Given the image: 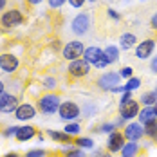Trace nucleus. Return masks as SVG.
Segmentation results:
<instances>
[{
	"label": "nucleus",
	"mask_w": 157,
	"mask_h": 157,
	"mask_svg": "<svg viewBox=\"0 0 157 157\" xmlns=\"http://www.w3.org/2000/svg\"><path fill=\"white\" fill-rule=\"evenodd\" d=\"M6 4H7V0H0V11H4V7H6Z\"/></svg>",
	"instance_id": "44"
},
{
	"label": "nucleus",
	"mask_w": 157,
	"mask_h": 157,
	"mask_svg": "<svg viewBox=\"0 0 157 157\" xmlns=\"http://www.w3.org/2000/svg\"><path fill=\"white\" fill-rule=\"evenodd\" d=\"M81 114H83L85 117H92L94 114H98V105L92 103V101H85V105H83V109H81Z\"/></svg>",
	"instance_id": "26"
},
{
	"label": "nucleus",
	"mask_w": 157,
	"mask_h": 157,
	"mask_svg": "<svg viewBox=\"0 0 157 157\" xmlns=\"http://www.w3.org/2000/svg\"><path fill=\"white\" fill-rule=\"evenodd\" d=\"M18 58H16L15 54H11V52H4V54H0V69L6 72V74H13L16 69H18Z\"/></svg>",
	"instance_id": "13"
},
{
	"label": "nucleus",
	"mask_w": 157,
	"mask_h": 157,
	"mask_svg": "<svg viewBox=\"0 0 157 157\" xmlns=\"http://www.w3.org/2000/svg\"><path fill=\"white\" fill-rule=\"evenodd\" d=\"M123 87H125V92H126V90H130V92H134V90H137V89L141 87V79H139V78H136V76H134V78L126 79V83L123 85Z\"/></svg>",
	"instance_id": "27"
},
{
	"label": "nucleus",
	"mask_w": 157,
	"mask_h": 157,
	"mask_svg": "<svg viewBox=\"0 0 157 157\" xmlns=\"http://www.w3.org/2000/svg\"><path fill=\"white\" fill-rule=\"evenodd\" d=\"M150 25H152V29L157 31V13H154V16L150 18Z\"/></svg>",
	"instance_id": "40"
},
{
	"label": "nucleus",
	"mask_w": 157,
	"mask_h": 157,
	"mask_svg": "<svg viewBox=\"0 0 157 157\" xmlns=\"http://www.w3.org/2000/svg\"><path fill=\"white\" fill-rule=\"evenodd\" d=\"M143 128H144V136H148L152 141H157V119H154L148 125H144Z\"/></svg>",
	"instance_id": "25"
},
{
	"label": "nucleus",
	"mask_w": 157,
	"mask_h": 157,
	"mask_svg": "<svg viewBox=\"0 0 157 157\" xmlns=\"http://www.w3.org/2000/svg\"><path fill=\"white\" fill-rule=\"evenodd\" d=\"M36 116V109L33 107L31 103H20L18 109L15 110V117L18 121H29Z\"/></svg>",
	"instance_id": "15"
},
{
	"label": "nucleus",
	"mask_w": 157,
	"mask_h": 157,
	"mask_svg": "<svg viewBox=\"0 0 157 157\" xmlns=\"http://www.w3.org/2000/svg\"><path fill=\"white\" fill-rule=\"evenodd\" d=\"M154 92H155V94H157V89H155V90H154Z\"/></svg>",
	"instance_id": "48"
},
{
	"label": "nucleus",
	"mask_w": 157,
	"mask_h": 157,
	"mask_svg": "<svg viewBox=\"0 0 157 157\" xmlns=\"http://www.w3.org/2000/svg\"><path fill=\"white\" fill-rule=\"evenodd\" d=\"M65 2H69V0H47L49 7H52V9H60Z\"/></svg>",
	"instance_id": "34"
},
{
	"label": "nucleus",
	"mask_w": 157,
	"mask_h": 157,
	"mask_svg": "<svg viewBox=\"0 0 157 157\" xmlns=\"http://www.w3.org/2000/svg\"><path fill=\"white\" fill-rule=\"evenodd\" d=\"M69 4H71V7H76V9H79V7L85 4V0H69Z\"/></svg>",
	"instance_id": "36"
},
{
	"label": "nucleus",
	"mask_w": 157,
	"mask_h": 157,
	"mask_svg": "<svg viewBox=\"0 0 157 157\" xmlns=\"http://www.w3.org/2000/svg\"><path fill=\"white\" fill-rule=\"evenodd\" d=\"M105 56H107V62L110 63H117L119 62V47H116V45H109V47L105 49Z\"/></svg>",
	"instance_id": "21"
},
{
	"label": "nucleus",
	"mask_w": 157,
	"mask_h": 157,
	"mask_svg": "<svg viewBox=\"0 0 157 157\" xmlns=\"http://www.w3.org/2000/svg\"><path fill=\"white\" fill-rule=\"evenodd\" d=\"M139 112H141V107H139V103L134 101V99L128 101L126 105H119V116H121L125 121H130V119L137 117Z\"/></svg>",
	"instance_id": "14"
},
{
	"label": "nucleus",
	"mask_w": 157,
	"mask_h": 157,
	"mask_svg": "<svg viewBox=\"0 0 157 157\" xmlns=\"http://www.w3.org/2000/svg\"><path fill=\"white\" fill-rule=\"evenodd\" d=\"M4 157H20V155H18L16 152H9V154H6Z\"/></svg>",
	"instance_id": "43"
},
{
	"label": "nucleus",
	"mask_w": 157,
	"mask_h": 157,
	"mask_svg": "<svg viewBox=\"0 0 157 157\" xmlns=\"http://www.w3.org/2000/svg\"><path fill=\"white\" fill-rule=\"evenodd\" d=\"M16 132H18V126L13 125V126H7V128L2 132V136H4V137H13V136H16Z\"/></svg>",
	"instance_id": "33"
},
{
	"label": "nucleus",
	"mask_w": 157,
	"mask_h": 157,
	"mask_svg": "<svg viewBox=\"0 0 157 157\" xmlns=\"http://www.w3.org/2000/svg\"><path fill=\"white\" fill-rule=\"evenodd\" d=\"M47 155V152L44 150V148H34V150H29L25 157H45Z\"/></svg>",
	"instance_id": "31"
},
{
	"label": "nucleus",
	"mask_w": 157,
	"mask_h": 157,
	"mask_svg": "<svg viewBox=\"0 0 157 157\" xmlns=\"http://www.w3.org/2000/svg\"><path fill=\"white\" fill-rule=\"evenodd\" d=\"M150 71H152L154 74H157V56H154V58L150 60Z\"/></svg>",
	"instance_id": "38"
},
{
	"label": "nucleus",
	"mask_w": 157,
	"mask_h": 157,
	"mask_svg": "<svg viewBox=\"0 0 157 157\" xmlns=\"http://www.w3.org/2000/svg\"><path fill=\"white\" fill-rule=\"evenodd\" d=\"M42 87H45L47 90H52V89L58 87V81H56V78H52V76H47V78H44V81H42Z\"/></svg>",
	"instance_id": "29"
},
{
	"label": "nucleus",
	"mask_w": 157,
	"mask_h": 157,
	"mask_svg": "<svg viewBox=\"0 0 157 157\" xmlns=\"http://www.w3.org/2000/svg\"><path fill=\"white\" fill-rule=\"evenodd\" d=\"M119 85H121V74L114 72V71H109V72H105L98 78V87L101 90H107V92H112Z\"/></svg>",
	"instance_id": "4"
},
{
	"label": "nucleus",
	"mask_w": 157,
	"mask_h": 157,
	"mask_svg": "<svg viewBox=\"0 0 157 157\" xmlns=\"http://www.w3.org/2000/svg\"><path fill=\"white\" fill-rule=\"evenodd\" d=\"M107 13H109V16H110V18H114V20H119V18H121V15H119L117 11H114L112 7H109V9H107Z\"/></svg>",
	"instance_id": "37"
},
{
	"label": "nucleus",
	"mask_w": 157,
	"mask_h": 157,
	"mask_svg": "<svg viewBox=\"0 0 157 157\" xmlns=\"http://www.w3.org/2000/svg\"><path fill=\"white\" fill-rule=\"evenodd\" d=\"M2 92H6V83L0 79V94H2Z\"/></svg>",
	"instance_id": "42"
},
{
	"label": "nucleus",
	"mask_w": 157,
	"mask_h": 157,
	"mask_svg": "<svg viewBox=\"0 0 157 157\" xmlns=\"http://www.w3.org/2000/svg\"><path fill=\"white\" fill-rule=\"evenodd\" d=\"M67 72H69L72 78H85V76H89V72H90V63L85 62L83 58L74 60V62H69Z\"/></svg>",
	"instance_id": "7"
},
{
	"label": "nucleus",
	"mask_w": 157,
	"mask_h": 157,
	"mask_svg": "<svg viewBox=\"0 0 157 157\" xmlns=\"http://www.w3.org/2000/svg\"><path fill=\"white\" fill-rule=\"evenodd\" d=\"M83 60L89 62L90 65H94L96 69H105L109 62H107V56H105V51L99 47H87L83 52Z\"/></svg>",
	"instance_id": "2"
},
{
	"label": "nucleus",
	"mask_w": 157,
	"mask_h": 157,
	"mask_svg": "<svg viewBox=\"0 0 157 157\" xmlns=\"http://www.w3.org/2000/svg\"><path fill=\"white\" fill-rule=\"evenodd\" d=\"M123 136H125L126 141H134L137 143L139 139H143V136H144V128L143 125L137 121H132V123H126V126L123 128Z\"/></svg>",
	"instance_id": "8"
},
{
	"label": "nucleus",
	"mask_w": 157,
	"mask_h": 157,
	"mask_svg": "<svg viewBox=\"0 0 157 157\" xmlns=\"http://www.w3.org/2000/svg\"><path fill=\"white\" fill-rule=\"evenodd\" d=\"M18 98L11 92H2L0 94V112L2 114H11L18 109Z\"/></svg>",
	"instance_id": "10"
},
{
	"label": "nucleus",
	"mask_w": 157,
	"mask_h": 157,
	"mask_svg": "<svg viewBox=\"0 0 157 157\" xmlns=\"http://www.w3.org/2000/svg\"><path fill=\"white\" fill-rule=\"evenodd\" d=\"M139 99H141V103L144 107H154L157 103V94L154 90H148V92H143Z\"/></svg>",
	"instance_id": "22"
},
{
	"label": "nucleus",
	"mask_w": 157,
	"mask_h": 157,
	"mask_svg": "<svg viewBox=\"0 0 157 157\" xmlns=\"http://www.w3.org/2000/svg\"><path fill=\"white\" fill-rule=\"evenodd\" d=\"M99 157H114V155H112V154H101Z\"/></svg>",
	"instance_id": "45"
},
{
	"label": "nucleus",
	"mask_w": 157,
	"mask_h": 157,
	"mask_svg": "<svg viewBox=\"0 0 157 157\" xmlns=\"http://www.w3.org/2000/svg\"><path fill=\"white\" fill-rule=\"evenodd\" d=\"M83 52H85V47H83V44H81L79 40H72V42H69V44L63 47V51H62L63 58H65L67 62H74V60L83 58Z\"/></svg>",
	"instance_id": "6"
},
{
	"label": "nucleus",
	"mask_w": 157,
	"mask_h": 157,
	"mask_svg": "<svg viewBox=\"0 0 157 157\" xmlns=\"http://www.w3.org/2000/svg\"><path fill=\"white\" fill-rule=\"evenodd\" d=\"M71 29L74 34L78 36H83L90 31V15L89 13H79V15L74 16V20L71 22Z\"/></svg>",
	"instance_id": "5"
},
{
	"label": "nucleus",
	"mask_w": 157,
	"mask_h": 157,
	"mask_svg": "<svg viewBox=\"0 0 157 157\" xmlns=\"http://www.w3.org/2000/svg\"><path fill=\"white\" fill-rule=\"evenodd\" d=\"M114 125H116V128H119V126H123V128H125V126H126V121L121 117V116H119V117L114 121Z\"/></svg>",
	"instance_id": "39"
},
{
	"label": "nucleus",
	"mask_w": 157,
	"mask_h": 157,
	"mask_svg": "<svg viewBox=\"0 0 157 157\" xmlns=\"http://www.w3.org/2000/svg\"><path fill=\"white\" fill-rule=\"evenodd\" d=\"M119 74H121V78H125V79H130V78H134V69L128 65V67H123L121 71H119Z\"/></svg>",
	"instance_id": "32"
},
{
	"label": "nucleus",
	"mask_w": 157,
	"mask_h": 157,
	"mask_svg": "<svg viewBox=\"0 0 157 157\" xmlns=\"http://www.w3.org/2000/svg\"><path fill=\"white\" fill-rule=\"evenodd\" d=\"M58 116H60V119L71 123V121L78 119L81 116V109H79L78 103H74V101H62V105L58 109Z\"/></svg>",
	"instance_id": "3"
},
{
	"label": "nucleus",
	"mask_w": 157,
	"mask_h": 157,
	"mask_svg": "<svg viewBox=\"0 0 157 157\" xmlns=\"http://www.w3.org/2000/svg\"><path fill=\"white\" fill-rule=\"evenodd\" d=\"M63 132L69 134L71 137H78L79 132H81V126H79V123H76V121H71V123H67V125L63 126Z\"/></svg>",
	"instance_id": "24"
},
{
	"label": "nucleus",
	"mask_w": 157,
	"mask_h": 157,
	"mask_svg": "<svg viewBox=\"0 0 157 157\" xmlns=\"http://www.w3.org/2000/svg\"><path fill=\"white\" fill-rule=\"evenodd\" d=\"M137 119H139V123L143 126L148 125V123H152L154 119H157L155 112H154V107H143V110L139 112V116H137Z\"/></svg>",
	"instance_id": "18"
},
{
	"label": "nucleus",
	"mask_w": 157,
	"mask_h": 157,
	"mask_svg": "<svg viewBox=\"0 0 157 157\" xmlns=\"http://www.w3.org/2000/svg\"><path fill=\"white\" fill-rule=\"evenodd\" d=\"M65 157H87V155L78 146H67L65 148Z\"/></svg>",
	"instance_id": "28"
},
{
	"label": "nucleus",
	"mask_w": 157,
	"mask_h": 157,
	"mask_svg": "<svg viewBox=\"0 0 157 157\" xmlns=\"http://www.w3.org/2000/svg\"><path fill=\"white\" fill-rule=\"evenodd\" d=\"M125 136H123V132H119V130H114L112 134H109V139H107V150H109L110 154H117V152H121V148L125 146Z\"/></svg>",
	"instance_id": "9"
},
{
	"label": "nucleus",
	"mask_w": 157,
	"mask_h": 157,
	"mask_svg": "<svg viewBox=\"0 0 157 157\" xmlns=\"http://www.w3.org/2000/svg\"><path fill=\"white\" fill-rule=\"evenodd\" d=\"M24 22V15H22V11H18V9H9V11H6L2 18H0V24L4 25V27H16V25H20Z\"/></svg>",
	"instance_id": "12"
},
{
	"label": "nucleus",
	"mask_w": 157,
	"mask_h": 157,
	"mask_svg": "<svg viewBox=\"0 0 157 157\" xmlns=\"http://www.w3.org/2000/svg\"><path fill=\"white\" fill-rule=\"evenodd\" d=\"M89 2H96V0H89Z\"/></svg>",
	"instance_id": "47"
},
{
	"label": "nucleus",
	"mask_w": 157,
	"mask_h": 157,
	"mask_svg": "<svg viewBox=\"0 0 157 157\" xmlns=\"http://www.w3.org/2000/svg\"><path fill=\"white\" fill-rule=\"evenodd\" d=\"M27 2H29L31 6H38V4H42L44 0H27Z\"/></svg>",
	"instance_id": "41"
},
{
	"label": "nucleus",
	"mask_w": 157,
	"mask_h": 157,
	"mask_svg": "<svg viewBox=\"0 0 157 157\" xmlns=\"http://www.w3.org/2000/svg\"><path fill=\"white\" fill-rule=\"evenodd\" d=\"M47 136L52 139L54 143H63V144H69L72 143V137L69 134H65L63 130H47Z\"/></svg>",
	"instance_id": "19"
},
{
	"label": "nucleus",
	"mask_w": 157,
	"mask_h": 157,
	"mask_svg": "<svg viewBox=\"0 0 157 157\" xmlns=\"http://www.w3.org/2000/svg\"><path fill=\"white\" fill-rule=\"evenodd\" d=\"M139 152V144L134 141H126L125 146L121 148V157H136Z\"/></svg>",
	"instance_id": "20"
},
{
	"label": "nucleus",
	"mask_w": 157,
	"mask_h": 157,
	"mask_svg": "<svg viewBox=\"0 0 157 157\" xmlns=\"http://www.w3.org/2000/svg\"><path fill=\"white\" fill-rule=\"evenodd\" d=\"M137 45V36L134 34V33H125V34H121V38H119V47L125 49V51H130V49H136Z\"/></svg>",
	"instance_id": "17"
},
{
	"label": "nucleus",
	"mask_w": 157,
	"mask_h": 157,
	"mask_svg": "<svg viewBox=\"0 0 157 157\" xmlns=\"http://www.w3.org/2000/svg\"><path fill=\"white\" fill-rule=\"evenodd\" d=\"M74 144L81 148V150H94V141H92V137H76V141Z\"/></svg>",
	"instance_id": "23"
},
{
	"label": "nucleus",
	"mask_w": 157,
	"mask_h": 157,
	"mask_svg": "<svg viewBox=\"0 0 157 157\" xmlns=\"http://www.w3.org/2000/svg\"><path fill=\"white\" fill-rule=\"evenodd\" d=\"M33 137H36V128L31 125H24V126H18V132H16L15 139L18 143H27L31 141Z\"/></svg>",
	"instance_id": "16"
},
{
	"label": "nucleus",
	"mask_w": 157,
	"mask_h": 157,
	"mask_svg": "<svg viewBox=\"0 0 157 157\" xmlns=\"http://www.w3.org/2000/svg\"><path fill=\"white\" fill-rule=\"evenodd\" d=\"M114 130H116V125L114 123H103V125L98 126V132L99 134H112Z\"/></svg>",
	"instance_id": "30"
},
{
	"label": "nucleus",
	"mask_w": 157,
	"mask_h": 157,
	"mask_svg": "<svg viewBox=\"0 0 157 157\" xmlns=\"http://www.w3.org/2000/svg\"><path fill=\"white\" fill-rule=\"evenodd\" d=\"M154 49H155V40H152V38L143 40L136 45V58L137 60H148L154 54Z\"/></svg>",
	"instance_id": "11"
},
{
	"label": "nucleus",
	"mask_w": 157,
	"mask_h": 157,
	"mask_svg": "<svg viewBox=\"0 0 157 157\" xmlns=\"http://www.w3.org/2000/svg\"><path fill=\"white\" fill-rule=\"evenodd\" d=\"M154 112H155V116H157V103L154 105Z\"/></svg>",
	"instance_id": "46"
},
{
	"label": "nucleus",
	"mask_w": 157,
	"mask_h": 157,
	"mask_svg": "<svg viewBox=\"0 0 157 157\" xmlns=\"http://www.w3.org/2000/svg\"><path fill=\"white\" fill-rule=\"evenodd\" d=\"M134 98H132V92L130 90H126V92H123L121 94V99H119V105H126L128 101H132Z\"/></svg>",
	"instance_id": "35"
},
{
	"label": "nucleus",
	"mask_w": 157,
	"mask_h": 157,
	"mask_svg": "<svg viewBox=\"0 0 157 157\" xmlns=\"http://www.w3.org/2000/svg\"><path fill=\"white\" fill-rule=\"evenodd\" d=\"M62 105V98L56 94V92H47V94L40 96L38 98V109L42 114L51 116V114H56L58 109Z\"/></svg>",
	"instance_id": "1"
}]
</instances>
